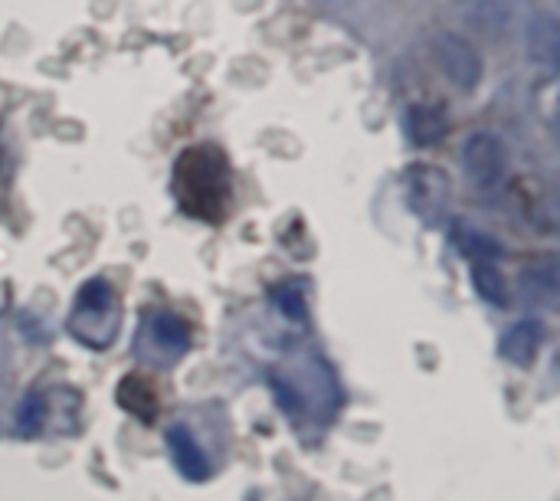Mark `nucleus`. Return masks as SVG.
<instances>
[{
  "label": "nucleus",
  "instance_id": "2",
  "mask_svg": "<svg viewBox=\"0 0 560 501\" xmlns=\"http://www.w3.org/2000/svg\"><path fill=\"white\" fill-rule=\"evenodd\" d=\"M463 171L469 184L482 194H492L505 184L509 177V154L499 135L492 131H476L463 144Z\"/></svg>",
  "mask_w": 560,
  "mask_h": 501
},
{
  "label": "nucleus",
  "instance_id": "7",
  "mask_svg": "<svg viewBox=\"0 0 560 501\" xmlns=\"http://www.w3.org/2000/svg\"><path fill=\"white\" fill-rule=\"evenodd\" d=\"M541 345H545V325L538 318H522L505 331L502 358L515 368H532L538 361Z\"/></svg>",
  "mask_w": 560,
  "mask_h": 501
},
{
  "label": "nucleus",
  "instance_id": "13",
  "mask_svg": "<svg viewBox=\"0 0 560 501\" xmlns=\"http://www.w3.org/2000/svg\"><path fill=\"white\" fill-rule=\"evenodd\" d=\"M456 240H459V249L466 256H472V259H499V253H502V246L492 236H486V233H479V230H472L466 223L456 226Z\"/></svg>",
  "mask_w": 560,
  "mask_h": 501
},
{
  "label": "nucleus",
  "instance_id": "6",
  "mask_svg": "<svg viewBox=\"0 0 560 501\" xmlns=\"http://www.w3.org/2000/svg\"><path fill=\"white\" fill-rule=\"evenodd\" d=\"M164 446H167L171 463H174V469L180 473V479H187V482H194V486L210 482V476H213L210 459H207V453L200 450V443L194 440V433H190L187 427H180V423L167 427Z\"/></svg>",
  "mask_w": 560,
  "mask_h": 501
},
{
  "label": "nucleus",
  "instance_id": "5",
  "mask_svg": "<svg viewBox=\"0 0 560 501\" xmlns=\"http://www.w3.org/2000/svg\"><path fill=\"white\" fill-rule=\"evenodd\" d=\"M407 194H410V207L436 223L443 213H446V203H450V180L440 167H430V164H413L407 171Z\"/></svg>",
  "mask_w": 560,
  "mask_h": 501
},
{
  "label": "nucleus",
  "instance_id": "11",
  "mask_svg": "<svg viewBox=\"0 0 560 501\" xmlns=\"http://www.w3.org/2000/svg\"><path fill=\"white\" fill-rule=\"evenodd\" d=\"M472 286L479 292L482 302L495 305V308H505L509 305V282H505V272L495 266V259H476L472 266Z\"/></svg>",
  "mask_w": 560,
  "mask_h": 501
},
{
  "label": "nucleus",
  "instance_id": "4",
  "mask_svg": "<svg viewBox=\"0 0 560 501\" xmlns=\"http://www.w3.org/2000/svg\"><path fill=\"white\" fill-rule=\"evenodd\" d=\"M436 62L443 69V75L450 82H456L459 89H476L482 82V56L476 53V46L456 33H443L436 36Z\"/></svg>",
  "mask_w": 560,
  "mask_h": 501
},
{
  "label": "nucleus",
  "instance_id": "16",
  "mask_svg": "<svg viewBox=\"0 0 560 501\" xmlns=\"http://www.w3.org/2000/svg\"><path fill=\"white\" fill-rule=\"evenodd\" d=\"M272 302H276V308H279L285 318H292V322L305 318V295H302V289H299L295 282L279 286V289L272 292Z\"/></svg>",
  "mask_w": 560,
  "mask_h": 501
},
{
  "label": "nucleus",
  "instance_id": "14",
  "mask_svg": "<svg viewBox=\"0 0 560 501\" xmlns=\"http://www.w3.org/2000/svg\"><path fill=\"white\" fill-rule=\"evenodd\" d=\"M46 400L39 397V394H30L23 404H20V410H16V430H20V436H36L43 427H46Z\"/></svg>",
  "mask_w": 560,
  "mask_h": 501
},
{
  "label": "nucleus",
  "instance_id": "3",
  "mask_svg": "<svg viewBox=\"0 0 560 501\" xmlns=\"http://www.w3.org/2000/svg\"><path fill=\"white\" fill-rule=\"evenodd\" d=\"M115 322H118V305H115L112 286H108L105 279H92L89 286H82V292H79V299H75L72 322H69L72 335H75L79 341L89 345V341H92V331L102 328L105 338L112 341V335L118 331Z\"/></svg>",
  "mask_w": 560,
  "mask_h": 501
},
{
  "label": "nucleus",
  "instance_id": "9",
  "mask_svg": "<svg viewBox=\"0 0 560 501\" xmlns=\"http://www.w3.org/2000/svg\"><path fill=\"white\" fill-rule=\"evenodd\" d=\"M115 400H118V407L125 410V413H131V417H138V420H144V423H151L154 417H158V394H154V387L148 384V377H138V374H128L121 384H118V391H115Z\"/></svg>",
  "mask_w": 560,
  "mask_h": 501
},
{
  "label": "nucleus",
  "instance_id": "15",
  "mask_svg": "<svg viewBox=\"0 0 560 501\" xmlns=\"http://www.w3.org/2000/svg\"><path fill=\"white\" fill-rule=\"evenodd\" d=\"M532 53L545 62H555L558 56V26L551 16H541L535 26H532Z\"/></svg>",
  "mask_w": 560,
  "mask_h": 501
},
{
  "label": "nucleus",
  "instance_id": "1",
  "mask_svg": "<svg viewBox=\"0 0 560 501\" xmlns=\"http://www.w3.org/2000/svg\"><path fill=\"white\" fill-rule=\"evenodd\" d=\"M174 171H177L174 190H177L180 207L190 217L217 220L223 213V203L230 194V174H226L223 154L213 148H190L180 154Z\"/></svg>",
  "mask_w": 560,
  "mask_h": 501
},
{
  "label": "nucleus",
  "instance_id": "8",
  "mask_svg": "<svg viewBox=\"0 0 560 501\" xmlns=\"http://www.w3.org/2000/svg\"><path fill=\"white\" fill-rule=\"evenodd\" d=\"M404 131L417 148H433L446 138L450 121H446L443 108H436V105H410L407 118H404Z\"/></svg>",
  "mask_w": 560,
  "mask_h": 501
},
{
  "label": "nucleus",
  "instance_id": "12",
  "mask_svg": "<svg viewBox=\"0 0 560 501\" xmlns=\"http://www.w3.org/2000/svg\"><path fill=\"white\" fill-rule=\"evenodd\" d=\"M522 286H525V295L528 299H535L541 305H555V299H558V263L555 259H545V263L525 269Z\"/></svg>",
  "mask_w": 560,
  "mask_h": 501
},
{
  "label": "nucleus",
  "instance_id": "10",
  "mask_svg": "<svg viewBox=\"0 0 560 501\" xmlns=\"http://www.w3.org/2000/svg\"><path fill=\"white\" fill-rule=\"evenodd\" d=\"M148 331H151V341H154L161 351H167L171 358H180V354H187V348H190V325H187L184 318L171 315V312L154 315L151 325H148Z\"/></svg>",
  "mask_w": 560,
  "mask_h": 501
}]
</instances>
